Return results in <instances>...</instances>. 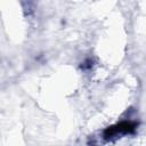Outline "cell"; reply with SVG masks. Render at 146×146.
<instances>
[{"instance_id": "1", "label": "cell", "mask_w": 146, "mask_h": 146, "mask_svg": "<svg viewBox=\"0 0 146 146\" xmlns=\"http://www.w3.org/2000/svg\"><path fill=\"white\" fill-rule=\"evenodd\" d=\"M136 124L135 123H131V122H121L114 127H111L108 128L106 131H105V138H110L112 136H116L119 133H127V132H130L135 129Z\"/></svg>"}]
</instances>
